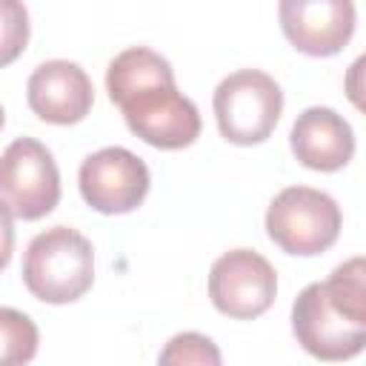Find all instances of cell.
Listing matches in <instances>:
<instances>
[{
  "label": "cell",
  "instance_id": "obj_1",
  "mask_svg": "<svg viewBox=\"0 0 366 366\" xmlns=\"http://www.w3.org/2000/svg\"><path fill=\"white\" fill-rule=\"evenodd\" d=\"M23 283L51 306L80 300L94 283L92 243L71 226H51L34 234L23 254Z\"/></svg>",
  "mask_w": 366,
  "mask_h": 366
},
{
  "label": "cell",
  "instance_id": "obj_2",
  "mask_svg": "<svg viewBox=\"0 0 366 366\" xmlns=\"http://www.w3.org/2000/svg\"><path fill=\"white\" fill-rule=\"evenodd\" d=\"M340 206L312 186H289L266 209V234L286 254L312 257L326 252L340 234Z\"/></svg>",
  "mask_w": 366,
  "mask_h": 366
},
{
  "label": "cell",
  "instance_id": "obj_3",
  "mask_svg": "<svg viewBox=\"0 0 366 366\" xmlns=\"http://www.w3.org/2000/svg\"><path fill=\"white\" fill-rule=\"evenodd\" d=\"M220 134L234 146L269 140L283 112V92L260 69H240L223 77L212 97Z\"/></svg>",
  "mask_w": 366,
  "mask_h": 366
},
{
  "label": "cell",
  "instance_id": "obj_4",
  "mask_svg": "<svg viewBox=\"0 0 366 366\" xmlns=\"http://www.w3.org/2000/svg\"><path fill=\"white\" fill-rule=\"evenodd\" d=\"M3 209L17 220H40L60 200V172L51 152L34 137H17L0 160Z\"/></svg>",
  "mask_w": 366,
  "mask_h": 366
},
{
  "label": "cell",
  "instance_id": "obj_5",
  "mask_svg": "<svg viewBox=\"0 0 366 366\" xmlns=\"http://www.w3.org/2000/svg\"><path fill=\"white\" fill-rule=\"evenodd\" d=\"M117 109L123 112L132 134L154 149L177 152L200 137V112L186 94L177 92V83L146 86L117 103Z\"/></svg>",
  "mask_w": 366,
  "mask_h": 366
},
{
  "label": "cell",
  "instance_id": "obj_6",
  "mask_svg": "<svg viewBox=\"0 0 366 366\" xmlns=\"http://www.w3.org/2000/svg\"><path fill=\"white\" fill-rule=\"evenodd\" d=\"M274 295L277 272L263 254L252 249H232L220 254L209 269V297L226 317L254 320L269 312Z\"/></svg>",
  "mask_w": 366,
  "mask_h": 366
},
{
  "label": "cell",
  "instance_id": "obj_7",
  "mask_svg": "<svg viewBox=\"0 0 366 366\" xmlns=\"http://www.w3.org/2000/svg\"><path fill=\"white\" fill-rule=\"evenodd\" d=\"M83 200L100 214L134 212L152 186L149 166L123 146H106L89 154L77 172Z\"/></svg>",
  "mask_w": 366,
  "mask_h": 366
},
{
  "label": "cell",
  "instance_id": "obj_8",
  "mask_svg": "<svg viewBox=\"0 0 366 366\" xmlns=\"http://www.w3.org/2000/svg\"><path fill=\"white\" fill-rule=\"evenodd\" d=\"M292 332L317 360H349L366 349V326L346 320L326 297L323 280L309 283L292 306Z\"/></svg>",
  "mask_w": 366,
  "mask_h": 366
},
{
  "label": "cell",
  "instance_id": "obj_9",
  "mask_svg": "<svg viewBox=\"0 0 366 366\" xmlns=\"http://www.w3.org/2000/svg\"><path fill=\"white\" fill-rule=\"evenodd\" d=\"M277 17L286 40L309 57L337 54L357 23L352 0H280Z\"/></svg>",
  "mask_w": 366,
  "mask_h": 366
},
{
  "label": "cell",
  "instance_id": "obj_10",
  "mask_svg": "<svg viewBox=\"0 0 366 366\" xmlns=\"http://www.w3.org/2000/svg\"><path fill=\"white\" fill-rule=\"evenodd\" d=\"M26 103L46 123L74 126L92 112L94 89L86 69L77 63L46 60L31 71L26 83Z\"/></svg>",
  "mask_w": 366,
  "mask_h": 366
},
{
  "label": "cell",
  "instance_id": "obj_11",
  "mask_svg": "<svg viewBox=\"0 0 366 366\" xmlns=\"http://www.w3.org/2000/svg\"><path fill=\"white\" fill-rule=\"evenodd\" d=\"M292 154L312 172H337L355 157V132L335 109L312 106L292 126Z\"/></svg>",
  "mask_w": 366,
  "mask_h": 366
},
{
  "label": "cell",
  "instance_id": "obj_12",
  "mask_svg": "<svg viewBox=\"0 0 366 366\" xmlns=\"http://www.w3.org/2000/svg\"><path fill=\"white\" fill-rule=\"evenodd\" d=\"M154 83H174V69L166 57H160L146 46L120 51L106 69V92L114 106L123 103L129 94Z\"/></svg>",
  "mask_w": 366,
  "mask_h": 366
},
{
  "label": "cell",
  "instance_id": "obj_13",
  "mask_svg": "<svg viewBox=\"0 0 366 366\" xmlns=\"http://www.w3.org/2000/svg\"><path fill=\"white\" fill-rule=\"evenodd\" d=\"M326 297L346 320L366 326V257H349L323 280Z\"/></svg>",
  "mask_w": 366,
  "mask_h": 366
},
{
  "label": "cell",
  "instance_id": "obj_14",
  "mask_svg": "<svg viewBox=\"0 0 366 366\" xmlns=\"http://www.w3.org/2000/svg\"><path fill=\"white\" fill-rule=\"evenodd\" d=\"M3 332V363H29L37 352V326L17 309H0Z\"/></svg>",
  "mask_w": 366,
  "mask_h": 366
},
{
  "label": "cell",
  "instance_id": "obj_15",
  "mask_svg": "<svg viewBox=\"0 0 366 366\" xmlns=\"http://www.w3.org/2000/svg\"><path fill=\"white\" fill-rule=\"evenodd\" d=\"M163 366H186V363H200V366H217L220 363V349L197 332H183L174 335L166 349L160 352Z\"/></svg>",
  "mask_w": 366,
  "mask_h": 366
},
{
  "label": "cell",
  "instance_id": "obj_16",
  "mask_svg": "<svg viewBox=\"0 0 366 366\" xmlns=\"http://www.w3.org/2000/svg\"><path fill=\"white\" fill-rule=\"evenodd\" d=\"M3 3V63H11L29 40V14L20 0H0Z\"/></svg>",
  "mask_w": 366,
  "mask_h": 366
},
{
  "label": "cell",
  "instance_id": "obj_17",
  "mask_svg": "<svg viewBox=\"0 0 366 366\" xmlns=\"http://www.w3.org/2000/svg\"><path fill=\"white\" fill-rule=\"evenodd\" d=\"M343 92L349 97V103L366 114V51L346 69V77H343Z\"/></svg>",
  "mask_w": 366,
  "mask_h": 366
}]
</instances>
